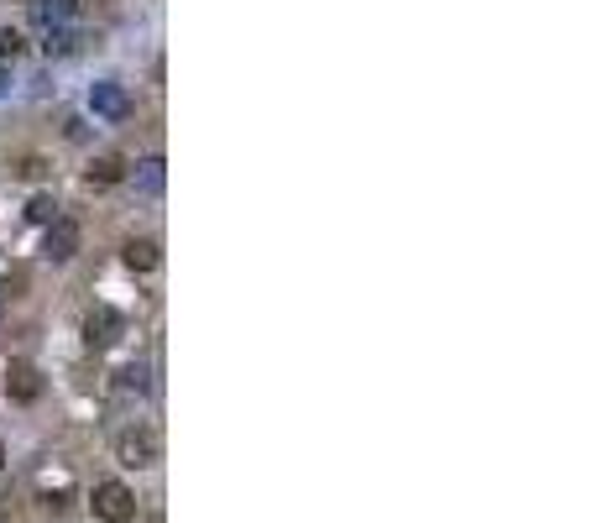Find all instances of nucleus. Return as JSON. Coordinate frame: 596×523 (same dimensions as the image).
<instances>
[{
	"instance_id": "f257e3e1",
	"label": "nucleus",
	"mask_w": 596,
	"mask_h": 523,
	"mask_svg": "<svg viewBox=\"0 0 596 523\" xmlns=\"http://www.w3.org/2000/svg\"><path fill=\"white\" fill-rule=\"evenodd\" d=\"M100 523H131L136 518V497L126 482H95V497H89Z\"/></svg>"
},
{
	"instance_id": "f03ea898",
	"label": "nucleus",
	"mask_w": 596,
	"mask_h": 523,
	"mask_svg": "<svg viewBox=\"0 0 596 523\" xmlns=\"http://www.w3.org/2000/svg\"><path fill=\"white\" fill-rule=\"evenodd\" d=\"M116 461L131 466V471H147L157 461V435H152V429H142V424L121 429V435H116Z\"/></svg>"
},
{
	"instance_id": "7ed1b4c3",
	"label": "nucleus",
	"mask_w": 596,
	"mask_h": 523,
	"mask_svg": "<svg viewBox=\"0 0 596 523\" xmlns=\"http://www.w3.org/2000/svg\"><path fill=\"white\" fill-rule=\"evenodd\" d=\"M6 398L11 403H37L42 398V372L32 361H6Z\"/></svg>"
},
{
	"instance_id": "20e7f679",
	"label": "nucleus",
	"mask_w": 596,
	"mask_h": 523,
	"mask_svg": "<svg viewBox=\"0 0 596 523\" xmlns=\"http://www.w3.org/2000/svg\"><path fill=\"white\" fill-rule=\"evenodd\" d=\"M84 330H89V346H116V340L126 335V320H121V309L100 304V309H89Z\"/></svg>"
},
{
	"instance_id": "39448f33",
	"label": "nucleus",
	"mask_w": 596,
	"mask_h": 523,
	"mask_svg": "<svg viewBox=\"0 0 596 523\" xmlns=\"http://www.w3.org/2000/svg\"><path fill=\"white\" fill-rule=\"evenodd\" d=\"M74 11H79V0H32V21H37L42 37H48V32H68Z\"/></svg>"
},
{
	"instance_id": "423d86ee",
	"label": "nucleus",
	"mask_w": 596,
	"mask_h": 523,
	"mask_svg": "<svg viewBox=\"0 0 596 523\" xmlns=\"http://www.w3.org/2000/svg\"><path fill=\"white\" fill-rule=\"evenodd\" d=\"M79 252V225L74 220H53L48 225V241H42V257L48 262H68Z\"/></svg>"
},
{
	"instance_id": "0eeeda50",
	"label": "nucleus",
	"mask_w": 596,
	"mask_h": 523,
	"mask_svg": "<svg viewBox=\"0 0 596 523\" xmlns=\"http://www.w3.org/2000/svg\"><path fill=\"white\" fill-rule=\"evenodd\" d=\"M121 178H126V163H121L116 152H105V157H95V163L84 168V184L89 189H110V184H121Z\"/></svg>"
},
{
	"instance_id": "6e6552de",
	"label": "nucleus",
	"mask_w": 596,
	"mask_h": 523,
	"mask_svg": "<svg viewBox=\"0 0 596 523\" xmlns=\"http://www.w3.org/2000/svg\"><path fill=\"white\" fill-rule=\"evenodd\" d=\"M121 262H126L131 272H152L157 262H163V252H157V241H126Z\"/></svg>"
},
{
	"instance_id": "1a4fd4ad",
	"label": "nucleus",
	"mask_w": 596,
	"mask_h": 523,
	"mask_svg": "<svg viewBox=\"0 0 596 523\" xmlns=\"http://www.w3.org/2000/svg\"><path fill=\"white\" fill-rule=\"evenodd\" d=\"M89 105L100 110V116H126V95L116 84H95V95H89Z\"/></svg>"
},
{
	"instance_id": "9d476101",
	"label": "nucleus",
	"mask_w": 596,
	"mask_h": 523,
	"mask_svg": "<svg viewBox=\"0 0 596 523\" xmlns=\"http://www.w3.org/2000/svg\"><path fill=\"white\" fill-rule=\"evenodd\" d=\"M27 220H32V225H53V220H58V199H53V194H37V199L27 204Z\"/></svg>"
},
{
	"instance_id": "9b49d317",
	"label": "nucleus",
	"mask_w": 596,
	"mask_h": 523,
	"mask_svg": "<svg viewBox=\"0 0 596 523\" xmlns=\"http://www.w3.org/2000/svg\"><path fill=\"white\" fill-rule=\"evenodd\" d=\"M136 178H142V189H147V194H163V157L142 163V173H136Z\"/></svg>"
},
{
	"instance_id": "f8f14e48",
	"label": "nucleus",
	"mask_w": 596,
	"mask_h": 523,
	"mask_svg": "<svg viewBox=\"0 0 596 523\" xmlns=\"http://www.w3.org/2000/svg\"><path fill=\"white\" fill-rule=\"evenodd\" d=\"M21 48H27V42H21V32L0 27V63H16V58H21Z\"/></svg>"
},
{
	"instance_id": "ddd939ff",
	"label": "nucleus",
	"mask_w": 596,
	"mask_h": 523,
	"mask_svg": "<svg viewBox=\"0 0 596 523\" xmlns=\"http://www.w3.org/2000/svg\"><path fill=\"white\" fill-rule=\"evenodd\" d=\"M6 84H11V63H0V95H6Z\"/></svg>"
},
{
	"instance_id": "4468645a",
	"label": "nucleus",
	"mask_w": 596,
	"mask_h": 523,
	"mask_svg": "<svg viewBox=\"0 0 596 523\" xmlns=\"http://www.w3.org/2000/svg\"><path fill=\"white\" fill-rule=\"evenodd\" d=\"M0 461H6V445H0Z\"/></svg>"
}]
</instances>
